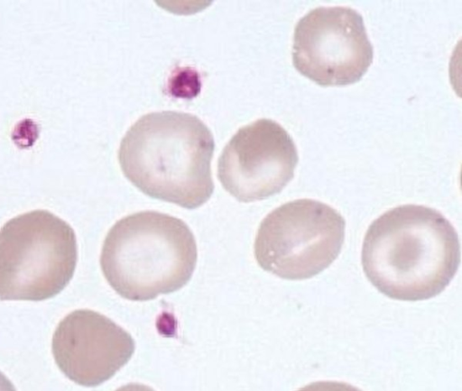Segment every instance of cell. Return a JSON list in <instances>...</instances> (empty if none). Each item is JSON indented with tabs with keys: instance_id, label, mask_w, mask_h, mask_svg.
<instances>
[{
	"instance_id": "obj_10",
	"label": "cell",
	"mask_w": 462,
	"mask_h": 391,
	"mask_svg": "<svg viewBox=\"0 0 462 391\" xmlns=\"http://www.w3.org/2000/svg\"><path fill=\"white\" fill-rule=\"evenodd\" d=\"M116 391H154L152 388H151L148 386L139 384V383H130L127 385H125Z\"/></svg>"
},
{
	"instance_id": "obj_7",
	"label": "cell",
	"mask_w": 462,
	"mask_h": 391,
	"mask_svg": "<svg viewBox=\"0 0 462 391\" xmlns=\"http://www.w3.org/2000/svg\"><path fill=\"white\" fill-rule=\"evenodd\" d=\"M299 157L288 132L259 119L240 128L224 148L217 177L236 199L250 203L280 193L293 178Z\"/></svg>"
},
{
	"instance_id": "obj_4",
	"label": "cell",
	"mask_w": 462,
	"mask_h": 391,
	"mask_svg": "<svg viewBox=\"0 0 462 391\" xmlns=\"http://www.w3.org/2000/svg\"><path fill=\"white\" fill-rule=\"evenodd\" d=\"M77 239L70 225L46 210L9 220L0 230V300L42 301L73 277Z\"/></svg>"
},
{
	"instance_id": "obj_9",
	"label": "cell",
	"mask_w": 462,
	"mask_h": 391,
	"mask_svg": "<svg viewBox=\"0 0 462 391\" xmlns=\"http://www.w3.org/2000/svg\"><path fill=\"white\" fill-rule=\"evenodd\" d=\"M298 391H361L359 388L339 381H317Z\"/></svg>"
},
{
	"instance_id": "obj_6",
	"label": "cell",
	"mask_w": 462,
	"mask_h": 391,
	"mask_svg": "<svg viewBox=\"0 0 462 391\" xmlns=\"http://www.w3.org/2000/svg\"><path fill=\"white\" fill-rule=\"evenodd\" d=\"M373 58L363 17L351 7H317L295 26L293 66L319 86H347L359 81Z\"/></svg>"
},
{
	"instance_id": "obj_1",
	"label": "cell",
	"mask_w": 462,
	"mask_h": 391,
	"mask_svg": "<svg viewBox=\"0 0 462 391\" xmlns=\"http://www.w3.org/2000/svg\"><path fill=\"white\" fill-rule=\"evenodd\" d=\"M361 259L366 277L386 296L426 300L440 294L455 277L460 243L455 228L439 212L404 205L370 224Z\"/></svg>"
},
{
	"instance_id": "obj_2",
	"label": "cell",
	"mask_w": 462,
	"mask_h": 391,
	"mask_svg": "<svg viewBox=\"0 0 462 391\" xmlns=\"http://www.w3.org/2000/svg\"><path fill=\"white\" fill-rule=\"evenodd\" d=\"M214 139L206 124L188 113L162 111L139 118L118 150L125 177L143 194L195 209L211 196Z\"/></svg>"
},
{
	"instance_id": "obj_3",
	"label": "cell",
	"mask_w": 462,
	"mask_h": 391,
	"mask_svg": "<svg viewBox=\"0 0 462 391\" xmlns=\"http://www.w3.org/2000/svg\"><path fill=\"white\" fill-rule=\"evenodd\" d=\"M197 243L180 219L143 211L117 221L104 241L100 266L122 297L147 301L184 286L197 264Z\"/></svg>"
},
{
	"instance_id": "obj_8",
	"label": "cell",
	"mask_w": 462,
	"mask_h": 391,
	"mask_svg": "<svg viewBox=\"0 0 462 391\" xmlns=\"http://www.w3.org/2000/svg\"><path fill=\"white\" fill-rule=\"evenodd\" d=\"M51 350L57 366L68 378L84 386H96L128 362L134 341L108 317L79 309L60 322Z\"/></svg>"
},
{
	"instance_id": "obj_5",
	"label": "cell",
	"mask_w": 462,
	"mask_h": 391,
	"mask_svg": "<svg viewBox=\"0 0 462 391\" xmlns=\"http://www.w3.org/2000/svg\"><path fill=\"white\" fill-rule=\"evenodd\" d=\"M346 222L331 206L297 199L275 208L262 221L254 258L264 270L284 279L312 277L338 256Z\"/></svg>"
},
{
	"instance_id": "obj_11",
	"label": "cell",
	"mask_w": 462,
	"mask_h": 391,
	"mask_svg": "<svg viewBox=\"0 0 462 391\" xmlns=\"http://www.w3.org/2000/svg\"><path fill=\"white\" fill-rule=\"evenodd\" d=\"M0 391H16L13 383L0 371Z\"/></svg>"
}]
</instances>
